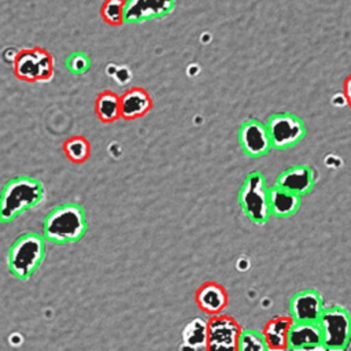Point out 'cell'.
Returning a JSON list of instances; mask_svg holds the SVG:
<instances>
[{"label": "cell", "mask_w": 351, "mask_h": 351, "mask_svg": "<svg viewBox=\"0 0 351 351\" xmlns=\"http://www.w3.org/2000/svg\"><path fill=\"white\" fill-rule=\"evenodd\" d=\"M239 203L243 213L254 223L267 222L271 215L269 208V188L261 173L254 171L245 177L239 192Z\"/></svg>", "instance_id": "obj_6"}, {"label": "cell", "mask_w": 351, "mask_h": 351, "mask_svg": "<svg viewBox=\"0 0 351 351\" xmlns=\"http://www.w3.org/2000/svg\"><path fill=\"white\" fill-rule=\"evenodd\" d=\"M206 325L207 350H237L241 326L233 317L223 313L210 315Z\"/></svg>", "instance_id": "obj_8"}, {"label": "cell", "mask_w": 351, "mask_h": 351, "mask_svg": "<svg viewBox=\"0 0 351 351\" xmlns=\"http://www.w3.org/2000/svg\"><path fill=\"white\" fill-rule=\"evenodd\" d=\"M121 118L133 121L144 117L152 108V99L149 93L140 86H133L119 96Z\"/></svg>", "instance_id": "obj_14"}, {"label": "cell", "mask_w": 351, "mask_h": 351, "mask_svg": "<svg viewBox=\"0 0 351 351\" xmlns=\"http://www.w3.org/2000/svg\"><path fill=\"white\" fill-rule=\"evenodd\" d=\"M95 111L97 118L101 122L104 123L115 122L117 119L121 118L119 96L110 89L100 92L95 101Z\"/></svg>", "instance_id": "obj_18"}, {"label": "cell", "mask_w": 351, "mask_h": 351, "mask_svg": "<svg viewBox=\"0 0 351 351\" xmlns=\"http://www.w3.org/2000/svg\"><path fill=\"white\" fill-rule=\"evenodd\" d=\"M125 3L126 0H104L100 7L101 19L111 26H121L125 23Z\"/></svg>", "instance_id": "obj_21"}, {"label": "cell", "mask_w": 351, "mask_h": 351, "mask_svg": "<svg viewBox=\"0 0 351 351\" xmlns=\"http://www.w3.org/2000/svg\"><path fill=\"white\" fill-rule=\"evenodd\" d=\"M63 151L71 162L82 163L90 155V144L82 136H73L63 143Z\"/></svg>", "instance_id": "obj_20"}, {"label": "cell", "mask_w": 351, "mask_h": 351, "mask_svg": "<svg viewBox=\"0 0 351 351\" xmlns=\"http://www.w3.org/2000/svg\"><path fill=\"white\" fill-rule=\"evenodd\" d=\"M86 232V214L78 203H63L53 207L43 222V236L47 241L58 245L77 243Z\"/></svg>", "instance_id": "obj_1"}, {"label": "cell", "mask_w": 351, "mask_h": 351, "mask_svg": "<svg viewBox=\"0 0 351 351\" xmlns=\"http://www.w3.org/2000/svg\"><path fill=\"white\" fill-rule=\"evenodd\" d=\"M300 206V196L274 184L269 188V208L276 217H291Z\"/></svg>", "instance_id": "obj_17"}, {"label": "cell", "mask_w": 351, "mask_h": 351, "mask_svg": "<svg viewBox=\"0 0 351 351\" xmlns=\"http://www.w3.org/2000/svg\"><path fill=\"white\" fill-rule=\"evenodd\" d=\"M318 325L322 333L325 350L341 351L350 348L351 341V315L341 306L324 307Z\"/></svg>", "instance_id": "obj_4"}, {"label": "cell", "mask_w": 351, "mask_h": 351, "mask_svg": "<svg viewBox=\"0 0 351 351\" xmlns=\"http://www.w3.org/2000/svg\"><path fill=\"white\" fill-rule=\"evenodd\" d=\"M176 8V0H126L125 23H140L165 18Z\"/></svg>", "instance_id": "obj_9"}, {"label": "cell", "mask_w": 351, "mask_h": 351, "mask_svg": "<svg viewBox=\"0 0 351 351\" xmlns=\"http://www.w3.org/2000/svg\"><path fill=\"white\" fill-rule=\"evenodd\" d=\"M195 302L203 313L215 315L225 310L229 303V296L221 284L215 281H206L196 289Z\"/></svg>", "instance_id": "obj_13"}, {"label": "cell", "mask_w": 351, "mask_h": 351, "mask_svg": "<svg viewBox=\"0 0 351 351\" xmlns=\"http://www.w3.org/2000/svg\"><path fill=\"white\" fill-rule=\"evenodd\" d=\"M350 348H351V341H350Z\"/></svg>", "instance_id": "obj_25"}, {"label": "cell", "mask_w": 351, "mask_h": 351, "mask_svg": "<svg viewBox=\"0 0 351 351\" xmlns=\"http://www.w3.org/2000/svg\"><path fill=\"white\" fill-rule=\"evenodd\" d=\"M237 136L241 149L251 158L263 156L271 148L266 123H262L258 119H250L244 122L240 126Z\"/></svg>", "instance_id": "obj_10"}, {"label": "cell", "mask_w": 351, "mask_h": 351, "mask_svg": "<svg viewBox=\"0 0 351 351\" xmlns=\"http://www.w3.org/2000/svg\"><path fill=\"white\" fill-rule=\"evenodd\" d=\"M344 99H346V103L348 104V107L351 108V74L346 78L344 81Z\"/></svg>", "instance_id": "obj_24"}, {"label": "cell", "mask_w": 351, "mask_h": 351, "mask_svg": "<svg viewBox=\"0 0 351 351\" xmlns=\"http://www.w3.org/2000/svg\"><path fill=\"white\" fill-rule=\"evenodd\" d=\"M44 196V185L36 177L16 176L8 180L0 192V222L8 223L14 221L40 204Z\"/></svg>", "instance_id": "obj_2"}, {"label": "cell", "mask_w": 351, "mask_h": 351, "mask_svg": "<svg viewBox=\"0 0 351 351\" xmlns=\"http://www.w3.org/2000/svg\"><path fill=\"white\" fill-rule=\"evenodd\" d=\"M293 319L291 315L274 317L267 321L262 329V335L267 350H288V332Z\"/></svg>", "instance_id": "obj_16"}, {"label": "cell", "mask_w": 351, "mask_h": 351, "mask_svg": "<svg viewBox=\"0 0 351 351\" xmlns=\"http://www.w3.org/2000/svg\"><path fill=\"white\" fill-rule=\"evenodd\" d=\"M266 128L271 147L276 149H287L296 145L306 133L303 121L291 112L273 114L267 119Z\"/></svg>", "instance_id": "obj_7"}, {"label": "cell", "mask_w": 351, "mask_h": 351, "mask_svg": "<svg viewBox=\"0 0 351 351\" xmlns=\"http://www.w3.org/2000/svg\"><path fill=\"white\" fill-rule=\"evenodd\" d=\"M45 237L36 232L19 234L8 248V270L18 280H29L45 258Z\"/></svg>", "instance_id": "obj_3"}, {"label": "cell", "mask_w": 351, "mask_h": 351, "mask_svg": "<svg viewBox=\"0 0 351 351\" xmlns=\"http://www.w3.org/2000/svg\"><path fill=\"white\" fill-rule=\"evenodd\" d=\"M276 184L302 196L308 193L314 186V171L306 165H298L282 171Z\"/></svg>", "instance_id": "obj_15"}, {"label": "cell", "mask_w": 351, "mask_h": 351, "mask_svg": "<svg viewBox=\"0 0 351 351\" xmlns=\"http://www.w3.org/2000/svg\"><path fill=\"white\" fill-rule=\"evenodd\" d=\"M66 69L73 75H81L85 74L90 69V59L84 52H71L66 60H64Z\"/></svg>", "instance_id": "obj_23"}, {"label": "cell", "mask_w": 351, "mask_h": 351, "mask_svg": "<svg viewBox=\"0 0 351 351\" xmlns=\"http://www.w3.org/2000/svg\"><path fill=\"white\" fill-rule=\"evenodd\" d=\"M12 69L15 77L26 82H49L55 71L52 55L41 47L19 49Z\"/></svg>", "instance_id": "obj_5"}, {"label": "cell", "mask_w": 351, "mask_h": 351, "mask_svg": "<svg viewBox=\"0 0 351 351\" xmlns=\"http://www.w3.org/2000/svg\"><path fill=\"white\" fill-rule=\"evenodd\" d=\"M182 347H189L193 350L207 348V325L200 318L192 319L182 332Z\"/></svg>", "instance_id": "obj_19"}, {"label": "cell", "mask_w": 351, "mask_h": 351, "mask_svg": "<svg viewBox=\"0 0 351 351\" xmlns=\"http://www.w3.org/2000/svg\"><path fill=\"white\" fill-rule=\"evenodd\" d=\"M324 310V300L315 289H304L295 293L289 303V311L293 321L318 322Z\"/></svg>", "instance_id": "obj_11"}, {"label": "cell", "mask_w": 351, "mask_h": 351, "mask_svg": "<svg viewBox=\"0 0 351 351\" xmlns=\"http://www.w3.org/2000/svg\"><path fill=\"white\" fill-rule=\"evenodd\" d=\"M237 350L239 351H266L267 347H266L262 332L241 328V332L237 340Z\"/></svg>", "instance_id": "obj_22"}, {"label": "cell", "mask_w": 351, "mask_h": 351, "mask_svg": "<svg viewBox=\"0 0 351 351\" xmlns=\"http://www.w3.org/2000/svg\"><path fill=\"white\" fill-rule=\"evenodd\" d=\"M288 350H325L318 322L293 321L288 332Z\"/></svg>", "instance_id": "obj_12"}]
</instances>
